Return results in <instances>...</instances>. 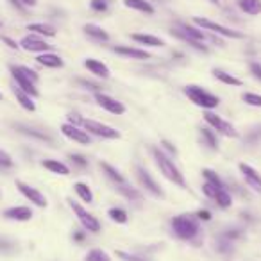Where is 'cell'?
I'll list each match as a JSON object with an SVG mask.
<instances>
[{
    "label": "cell",
    "mask_w": 261,
    "mask_h": 261,
    "mask_svg": "<svg viewBox=\"0 0 261 261\" xmlns=\"http://www.w3.org/2000/svg\"><path fill=\"white\" fill-rule=\"evenodd\" d=\"M195 215H177L170 220L172 231L179 240L185 242H195V238L200 234V224Z\"/></svg>",
    "instance_id": "6da1fadb"
},
{
    "label": "cell",
    "mask_w": 261,
    "mask_h": 261,
    "mask_svg": "<svg viewBox=\"0 0 261 261\" xmlns=\"http://www.w3.org/2000/svg\"><path fill=\"white\" fill-rule=\"evenodd\" d=\"M152 156H154V160H156V165H158V168H160L161 174H163L170 182H174L175 186H179V188L185 190L186 188L185 175H182L181 170L175 167L174 161H172L170 158H168L167 154H165L163 150L160 149V147H154V149H152Z\"/></svg>",
    "instance_id": "7a4b0ae2"
},
{
    "label": "cell",
    "mask_w": 261,
    "mask_h": 261,
    "mask_svg": "<svg viewBox=\"0 0 261 261\" xmlns=\"http://www.w3.org/2000/svg\"><path fill=\"white\" fill-rule=\"evenodd\" d=\"M185 95L193 102V104L206 109V111H211V109H215L218 104H220V98H218L217 95L210 93V91L197 86V84H188V86L185 88Z\"/></svg>",
    "instance_id": "3957f363"
},
{
    "label": "cell",
    "mask_w": 261,
    "mask_h": 261,
    "mask_svg": "<svg viewBox=\"0 0 261 261\" xmlns=\"http://www.w3.org/2000/svg\"><path fill=\"white\" fill-rule=\"evenodd\" d=\"M193 25L200 27L202 31H207L211 34H217V36H224V38H231V40H243V34L240 31H234L231 27H225L222 23H217L210 18H200V16H195L193 18Z\"/></svg>",
    "instance_id": "277c9868"
},
{
    "label": "cell",
    "mask_w": 261,
    "mask_h": 261,
    "mask_svg": "<svg viewBox=\"0 0 261 261\" xmlns=\"http://www.w3.org/2000/svg\"><path fill=\"white\" fill-rule=\"evenodd\" d=\"M68 202H70V207H72L73 215H75L77 220H79L81 225L84 227V231L93 232V234H98V232L102 231V225H100V222H98L97 217H93L90 211L84 210L79 202H73V200H68Z\"/></svg>",
    "instance_id": "5b68a950"
},
{
    "label": "cell",
    "mask_w": 261,
    "mask_h": 261,
    "mask_svg": "<svg viewBox=\"0 0 261 261\" xmlns=\"http://www.w3.org/2000/svg\"><path fill=\"white\" fill-rule=\"evenodd\" d=\"M83 129L86 130L88 135L98 136V138H104V140H118L120 138L118 130L113 129V127H109V125H106V123L97 122V120H86L84 118Z\"/></svg>",
    "instance_id": "8992f818"
},
{
    "label": "cell",
    "mask_w": 261,
    "mask_h": 261,
    "mask_svg": "<svg viewBox=\"0 0 261 261\" xmlns=\"http://www.w3.org/2000/svg\"><path fill=\"white\" fill-rule=\"evenodd\" d=\"M204 120H206V123L211 127L213 130H217V133H220V135L224 136H229V138H238V130L234 129V125H231L229 122H225L222 116L215 115V113L211 111H206L204 113Z\"/></svg>",
    "instance_id": "52a82bcc"
},
{
    "label": "cell",
    "mask_w": 261,
    "mask_h": 261,
    "mask_svg": "<svg viewBox=\"0 0 261 261\" xmlns=\"http://www.w3.org/2000/svg\"><path fill=\"white\" fill-rule=\"evenodd\" d=\"M136 177H138L140 185H142V188H145L147 192L150 193V195H154L156 199H165V192L163 188H161L160 185L156 182V179L152 177V175L149 174V170L147 168H143L142 165H136Z\"/></svg>",
    "instance_id": "ba28073f"
},
{
    "label": "cell",
    "mask_w": 261,
    "mask_h": 261,
    "mask_svg": "<svg viewBox=\"0 0 261 261\" xmlns=\"http://www.w3.org/2000/svg\"><path fill=\"white\" fill-rule=\"evenodd\" d=\"M16 188H18V192L22 193L29 202H33L34 206H38V207H47L48 206L47 197H45L38 188H34V186L27 185V182H23V181H16Z\"/></svg>",
    "instance_id": "9c48e42d"
},
{
    "label": "cell",
    "mask_w": 261,
    "mask_h": 261,
    "mask_svg": "<svg viewBox=\"0 0 261 261\" xmlns=\"http://www.w3.org/2000/svg\"><path fill=\"white\" fill-rule=\"evenodd\" d=\"M9 72H11V77L15 79L16 86H18L20 90H23L25 93H29L33 98H36L38 95H40V91L36 90V84H34L33 81H31L29 77H27L25 73L20 70V66L11 65V66H9Z\"/></svg>",
    "instance_id": "30bf717a"
},
{
    "label": "cell",
    "mask_w": 261,
    "mask_h": 261,
    "mask_svg": "<svg viewBox=\"0 0 261 261\" xmlns=\"http://www.w3.org/2000/svg\"><path fill=\"white\" fill-rule=\"evenodd\" d=\"M95 102H97L98 106H100L102 109H106L108 113H111V115H123V113L127 111L125 106L122 104L120 100H116V98L109 97V95L102 93V91H98V93H95Z\"/></svg>",
    "instance_id": "8fae6325"
},
{
    "label": "cell",
    "mask_w": 261,
    "mask_h": 261,
    "mask_svg": "<svg viewBox=\"0 0 261 261\" xmlns=\"http://www.w3.org/2000/svg\"><path fill=\"white\" fill-rule=\"evenodd\" d=\"M20 48H23L25 52H38V54H43V52H50L52 45H48L45 40L38 38L36 34H27L20 40Z\"/></svg>",
    "instance_id": "7c38bea8"
},
{
    "label": "cell",
    "mask_w": 261,
    "mask_h": 261,
    "mask_svg": "<svg viewBox=\"0 0 261 261\" xmlns=\"http://www.w3.org/2000/svg\"><path fill=\"white\" fill-rule=\"evenodd\" d=\"M61 133L65 138L72 140V142H75V143H81V145H90L91 143V138L86 130L77 125H72V123H68V122L61 125Z\"/></svg>",
    "instance_id": "4fadbf2b"
},
{
    "label": "cell",
    "mask_w": 261,
    "mask_h": 261,
    "mask_svg": "<svg viewBox=\"0 0 261 261\" xmlns=\"http://www.w3.org/2000/svg\"><path fill=\"white\" fill-rule=\"evenodd\" d=\"M238 170H240V174L243 175V179H245L247 186H249V188H252L254 192L261 195V175H259V172L254 170V168L250 167V165H247V163H240Z\"/></svg>",
    "instance_id": "5bb4252c"
},
{
    "label": "cell",
    "mask_w": 261,
    "mask_h": 261,
    "mask_svg": "<svg viewBox=\"0 0 261 261\" xmlns=\"http://www.w3.org/2000/svg\"><path fill=\"white\" fill-rule=\"evenodd\" d=\"M13 127H15V130H18L20 135H25V136H29V138L38 140V142L54 143V140H52V136H50V135H47L45 130L36 129V127L25 125V123H13Z\"/></svg>",
    "instance_id": "9a60e30c"
},
{
    "label": "cell",
    "mask_w": 261,
    "mask_h": 261,
    "mask_svg": "<svg viewBox=\"0 0 261 261\" xmlns=\"http://www.w3.org/2000/svg\"><path fill=\"white\" fill-rule=\"evenodd\" d=\"M113 52L122 58H129V59H138V61H147L152 56L149 54L147 50H142V48H135V47H127V45H116L113 47Z\"/></svg>",
    "instance_id": "2e32d148"
},
{
    "label": "cell",
    "mask_w": 261,
    "mask_h": 261,
    "mask_svg": "<svg viewBox=\"0 0 261 261\" xmlns=\"http://www.w3.org/2000/svg\"><path fill=\"white\" fill-rule=\"evenodd\" d=\"M83 65H84V68H86L90 73H93L95 77H100V79H109V75H111L108 65H106V63H102V61H98V59H95V58H86Z\"/></svg>",
    "instance_id": "e0dca14e"
},
{
    "label": "cell",
    "mask_w": 261,
    "mask_h": 261,
    "mask_svg": "<svg viewBox=\"0 0 261 261\" xmlns=\"http://www.w3.org/2000/svg\"><path fill=\"white\" fill-rule=\"evenodd\" d=\"M34 215H33V210L27 206H13V207H8L4 211V218L8 220H16V222H27L31 220Z\"/></svg>",
    "instance_id": "ac0fdd59"
},
{
    "label": "cell",
    "mask_w": 261,
    "mask_h": 261,
    "mask_svg": "<svg viewBox=\"0 0 261 261\" xmlns=\"http://www.w3.org/2000/svg\"><path fill=\"white\" fill-rule=\"evenodd\" d=\"M84 34H86L90 40L97 41V43H106V41H109V34L108 31H104L100 25H95V23H86V25L83 27Z\"/></svg>",
    "instance_id": "d6986e66"
},
{
    "label": "cell",
    "mask_w": 261,
    "mask_h": 261,
    "mask_svg": "<svg viewBox=\"0 0 261 261\" xmlns=\"http://www.w3.org/2000/svg\"><path fill=\"white\" fill-rule=\"evenodd\" d=\"M36 61L45 68H63L65 61L61 59V56L54 54V52H43L36 58Z\"/></svg>",
    "instance_id": "ffe728a7"
},
{
    "label": "cell",
    "mask_w": 261,
    "mask_h": 261,
    "mask_svg": "<svg viewBox=\"0 0 261 261\" xmlns=\"http://www.w3.org/2000/svg\"><path fill=\"white\" fill-rule=\"evenodd\" d=\"M13 95H15L16 102H18L20 106H22L25 111H31L34 113L36 111V104H34V98L31 97L29 93H25L23 90H20L18 86H13Z\"/></svg>",
    "instance_id": "44dd1931"
},
{
    "label": "cell",
    "mask_w": 261,
    "mask_h": 261,
    "mask_svg": "<svg viewBox=\"0 0 261 261\" xmlns=\"http://www.w3.org/2000/svg\"><path fill=\"white\" fill-rule=\"evenodd\" d=\"M123 6L129 9H135V11L143 13V15H149V16H152L154 13H156V9H154V6L150 4L149 0H123Z\"/></svg>",
    "instance_id": "7402d4cb"
},
{
    "label": "cell",
    "mask_w": 261,
    "mask_h": 261,
    "mask_svg": "<svg viewBox=\"0 0 261 261\" xmlns=\"http://www.w3.org/2000/svg\"><path fill=\"white\" fill-rule=\"evenodd\" d=\"M130 40H135L136 43H140V45H145V47H154V48L165 47V40H161V38H158V36H152V34L136 33V34H130Z\"/></svg>",
    "instance_id": "603a6c76"
},
{
    "label": "cell",
    "mask_w": 261,
    "mask_h": 261,
    "mask_svg": "<svg viewBox=\"0 0 261 261\" xmlns=\"http://www.w3.org/2000/svg\"><path fill=\"white\" fill-rule=\"evenodd\" d=\"M116 190H118V193L122 197H125L127 200H130V202H142L143 195L140 190L133 188V186L129 185V182H122V185H116Z\"/></svg>",
    "instance_id": "cb8c5ba5"
},
{
    "label": "cell",
    "mask_w": 261,
    "mask_h": 261,
    "mask_svg": "<svg viewBox=\"0 0 261 261\" xmlns=\"http://www.w3.org/2000/svg\"><path fill=\"white\" fill-rule=\"evenodd\" d=\"M41 165H43L48 172H52V174H56V175H63V177L70 175V168L59 160H43Z\"/></svg>",
    "instance_id": "d4e9b609"
},
{
    "label": "cell",
    "mask_w": 261,
    "mask_h": 261,
    "mask_svg": "<svg viewBox=\"0 0 261 261\" xmlns=\"http://www.w3.org/2000/svg\"><path fill=\"white\" fill-rule=\"evenodd\" d=\"M170 33H172V36H175V38H179V40L186 41V43H188L190 47H193V48H195V50L204 52V54H206V52H207V47H206V45H204V43H200V41H197V40H193V38H190L188 34H186L182 29H172Z\"/></svg>",
    "instance_id": "484cf974"
},
{
    "label": "cell",
    "mask_w": 261,
    "mask_h": 261,
    "mask_svg": "<svg viewBox=\"0 0 261 261\" xmlns=\"http://www.w3.org/2000/svg\"><path fill=\"white\" fill-rule=\"evenodd\" d=\"M98 167L102 168V172H104V174L108 175V179H111L115 185H122V182H125V177L120 174L118 168H115L113 165H109L108 161H100V163H98Z\"/></svg>",
    "instance_id": "4316f807"
},
{
    "label": "cell",
    "mask_w": 261,
    "mask_h": 261,
    "mask_svg": "<svg viewBox=\"0 0 261 261\" xmlns=\"http://www.w3.org/2000/svg\"><path fill=\"white\" fill-rule=\"evenodd\" d=\"M238 8L245 15L257 16L261 15V0H238Z\"/></svg>",
    "instance_id": "83f0119b"
},
{
    "label": "cell",
    "mask_w": 261,
    "mask_h": 261,
    "mask_svg": "<svg viewBox=\"0 0 261 261\" xmlns=\"http://www.w3.org/2000/svg\"><path fill=\"white\" fill-rule=\"evenodd\" d=\"M27 31L38 34V36H45V38H54L56 36V29L48 23H29L27 25Z\"/></svg>",
    "instance_id": "f1b7e54d"
},
{
    "label": "cell",
    "mask_w": 261,
    "mask_h": 261,
    "mask_svg": "<svg viewBox=\"0 0 261 261\" xmlns=\"http://www.w3.org/2000/svg\"><path fill=\"white\" fill-rule=\"evenodd\" d=\"M200 140L202 143L211 150H218V140H217V135H215L213 129H207V127H202L200 129Z\"/></svg>",
    "instance_id": "f546056e"
},
{
    "label": "cell",
    "mask_w": 261,
    "mask_h": 261,
    "mask_svg": "<svg viewBox=\"0 0 261 261\" xmlns=\"http://www.w3.org/2000/svg\"><path fill=\"white\" fill-rule=\"evenodd\" d=\"M73 190H75V193L79 195V199L83 200V202H88V204L93 202V192H91V188L86 182H75Z\"/></svg>",
    "instance_id": "4dcf8cb0"
},
{
    "label": "cell",
    "mask_w": 261,
    "mask_h": 261,
    "mask_svg": "<svg viewBox=\"0 0 261 261\" xmlns=\"http://www.w3.org/2000/svg\"><path fill=\"white\" fill-rule=\"evenodd\" d=\"M215 247H217V250L220 254H224V256H231L232 252H234V242L232 240H227L225 236H218V240L215 242Z\"/></svg>",
    "instance_id": "1f68e13d"
},
{
    "label": "cell",
    "mask_w": 261,
    "mask_h": 261,
    "mask_svg": "<svg viewBox=\"0 0 261 261\" xmlns=\"http://www.w3.org/2000/svg\"><path fill=\"white\" fill-rule=\"evenodd\" d=\"M213 75H215V79H217V81H220V83H224V84H229V86H242V81H240L238 77L231 75V73L224 72V70L215 68Z\"/></svg>",
    "instance_id": "d6a6232c"
},
{
    "label": "cell",
    "mask_w": 261,
    "mask_h": 261,
    "mask_svg": "<svg viewBox=\"0 0 261 261\" xmlns=\"http://www.w3.org/2000/svg\"><path fill=\"white\" fill-rule=\"evenodd\" d=\"M215 202H217V206L222 207V210H229V207L232 206V195L225 188H222V190H218L217 195H215Z\"/></svg>",
    "instance_id": "836d02e7"
},
{
    "label": "cell",
    "mask_w": 261,
    "mask_h": 261,
    "mask_svg": "<svg viewBox=\"0 0 261 261\" xmlns=\"http://www.w3.org/2000/svg\"><path fill=\"white\" fill-rule=\"evenodd\" d=\"M202 177L206 179V182H210V185H213L217 190L225 188V186H224V181H222V179H220V175H218L215 170H211V168H202Z\"/></svg>",
    "instance_id": "e575fe53"
},
{
    "label": "cell",
    "mask_w": 261,
    "mask_h": 261,
    "mask_svg": "<svg viewBox=\"0 0 261 261\" xmlns=\"http://www.w3.org/2000/svg\"><path fill=\"white\" fill-rule=\"evenodd\" d=\"M108 217L111 218L113 222H116V224H125V222L129 220V215H127V211L122 210V207H111V210H108Z\"/></svg>",
    "instance_id": "d590c367"
},
{
    "label": "cell",
    "mask_w": 261,
    "mask_h": 261,
    "mask_svg": "<svg viewBox=\"0 0 261 261\" xmlns=\"http://www.w3.org/2000/svg\"><path fill=\"white\" fill-rule=\"evenodd\" d=\"M16 250V243L8 236H0V254H13Z\"/></svg>",
    "instance_id": "8d00e7d4"
},
{
    "label": "cell",
    "mask_w": 261,
    "mask_h": 261,
    "mask_svg": "<svg viewBox=\"0 0 261 261\" xmlns=\"http://www.w3.org/2000/svg\"><path fill=\"white\" fill-rule=\"evenodd\" d=\"M84 261H111V257L100 249H91L90 252L86 254V259Z\"/></svg>",
    "instance_id": "74e56055"
},
{
    "label": "cell",
    "mask_w": 261,
    "mask_h": 261,
    "mask_svg": "<svg viewBox=\"0 0 261 261\" xmlns=\"http://www.w3.org/2000/svg\"><path fill=\"white\" fill-rule=\"evenodd\" d=\"M245 142L249 143V145H257V143L261 142V125L259 127H254V129H250L249 133L245 135Z\"/></svg>",
    "instance_id": "f35d334b"
},
{
    "label": "cell",
    "mask_w": 261,
    "mask_h": 261,
    "mask_svg": "<svg viewBox=\"0 0 261 261\" xmlns=\"http://www.w3.org/2000/svg\"><path fill=\"white\" fill-rule=\"evenodd\" d=\"M15 167V160L9 152L0 149V170H6V168H13Z\"/></svg>",
    "instance_id": "ab89813d"
},
{
    "label": "cell",
    "mask_w": 261,
    "mask_h": 261,
    "mask_svg": "<svg viewBox=\"0 0 261 261\" xmlns=\"http://www.w3.org/2000/svg\"><path fill=\"white\" fill-rule=\"evenodd\" d=\"M242 100L245 102L247 106H252V108H261V95H257V93H243Z\"/></svg>",
    "instance_id": "60d3db41"
},
{
    "label": "cell",
    "mask_w": 261,
    "mask_h": 261,
    "mask_svg": "<svg viewBox=\"0 0 261 261\" xmlns=\"http://www.w3.org/2000/svg\"><path fill=\"white\" fill-rule=\"evenodd\" d=\"M77 83H79L83 88H86V90L95 91V93H98V91L102 90L100 84H98V83H93V81H88V79H77Z\"/></svg>",
    "instance_id": "b9f144b4"
},
{
    "label": "cell",
    "mask_w": 261,
    "mask_h": 261,
    "mask_svg": "<svg viewBox=\"0 0 261 261\" xmlns=\"http://www.w3.org/2000/svg\"><path fill=\"white\" fill-rule=\"evenodd\" d=\"M90 8L97 13H106L108 11V0H91Z\"/></svg>",
    "instance_id": "7bdbcfd3"
},
{
    "label": "cell",
    "mask_w": 261,
    "mask_h": 261,
    "mask_svg": "<svg viewBox=\"0 0 261 261\" xmlns=\"http://www.w3.org/2000/svg\"><path fill=\"white\" fill-rule=\"evenodd\" d=\"M222 236H225L227 240H232V242H234V240L242 238L243 231H242V229H238V227H232V229H227V231L222 232Z\"/></svg>",
    "instance_id": "ee69618b"
},
{
    "label": "cell",
    "mask_w": 261,
    "mask_h": 261,
    "mask_svg": "<svg viewBox=\"0 0 261 261\" xmlns=\"http://www.w3.org/2000/svg\"><path fill=\"white\" fill-rule=\"evenodd\" d=\"M70 160L73 161V165H77L79 168H86L88 167V160L81 154H70Z\"/></svg>",
    "instance_id": "f6af8a7d"
},
{
    "label": "cell",
    "mask_w": 261,
    "mask_h": 261,
    "mask_svg": "<svg viewBox=\"0 0 261 261\" xmlns=\"http://www.w3.org/2000/svg\"><path fill=\"white\" fill-rule=\"evenodd\" d=\"M20 70H22V72H23V73H25V75H27V77H29V79H31V81H33V83H34V84H36V83H38V79H40V75H38V73H36V72H34V70H33V68H29V66H23V65H20Z\"/></svg>",
    "instance_id": "bcb514c9"
},
{
    "label": "cell",
    "mask_w": 261,
    "mask_h": 261,
    "mask_svg": "<svg viewBox=\"0 0 261 261\" xmlns=\"http://www.w3.org/2000/svg\"><path fill=\"white\" fill-rule=\"evenodd\" d=\"M217 192H218V190L215 188L213 185H210V182H204V185H202V193H204L206 197H210V199H215Z\"/></svg>",
    "instance_id": "7dc6e473"
},
{
    "label": "cell",
    "mask_w": 261,
    "mask_h": 261,
    "mask_svg": "<svg viewBox=\"0 0 261 261\" xmlns=\"http://www.w3.org/2000/svg\"><path fill=\"white\" fill-rule=\"evenodd\" d=\"M66 118H68V123H72V125H83V122H84V118L83 116L79 115V113H68V116H66Z\"/></svg>",
    "instance_id": "c3c4849f"
},
{
    "label": "cell",
    "mask_w": 261,
    "mask_h": 261,
    "mask_svg": "<svg viewBox=\"0 0 261 261\" xmlns=\"http://www.w3.org/2000/svg\"><path fill=\"white\" fill-rule=\"evenodd\" d=\"M116 256L122 257L123 261H147V259H143V257H140V256H135V254L123 252V250H118V252H116Z\"/></svg>",
    "instance_id": "681fc988"
},
{
    "label": "cell",
    "mask_w": 261,
    "mask_h": 261,
    "mask_svg": "<svg viewBox=\"0 0 261 261\" xmlns=\"http://www.w3.org/2000/svg\"><path fill=\"white\" fill-rule=\"evenodd\" d=\"M0 40H2V43L8 45V47L11 48V50H18V48H20V43H18V41L13 40V38H9V36H2V34H0Z\"/></svg>",
    "instance_id": "f907efd6"
},
{
    "label": "cell",
    "mask_w": 261,
    "mask_h": 261,
    "mask_svg": "<svg viewBox=\"0 0 261 261\" xmlns=\"http://www.w3.org/2000/svg\"><path fill=\"white\" fill-rule=\"evenodd\" d=\"M249 68H250V73H252L257 81H261V65H259V63H256V61L250 63Z\"/></svg>",
    "instance_id": "816d5d0a"
},
{
    "label": "cell",
    "mask_w": 261,
    "mask_h": 261,
    "mask_svg": "<svg viewBox=\"0 0 261 261\" xmlns=\"http://www.w3.org/2000/svg\"><path fill=\"white\" fill-rule=\"evenodd\" d=\"M9 4H11L13 8H15L18 13H25V11H27V8H25V6H23L22 0H9Z\"/></svg>",
    "instance_id": "f5cc1de1"
},
{
    "label": "cell",
    "mask_w": 261,
    "mask_h": 261,
    "mask_svg": "<svg viewBox=\"0 0 261 261\" xmlns=\"http://www.w3.org/2000/svg\"><path fill=\"white\" fill-rule=\"evenodd\" d=\"M195 217L199 218V220H204V222H210L211 220V213L207 210H199L195 213Z\"/></svg>",
    "instance_id": "db71d44e"
},
{
    "label": "cell",
    "mask_w": 261,
    "mask_h": 261,
    "mask_svg": "<svg viewBox=\"0 0 261 261\" xmlns=\"http://www.w3.org/2000/svg\"><path fill=\"white\" fill-rule=\"evenodd\" d=\"M161 145H163V149H165V150H168V152H170V154H174V156H177V149H175V147L172 145V143L168 142V140H163V142H161Z\"/></svg>",
    "instance_id": "11a10c76"
},
{
    "label": "cell",
    "mask_w": 261,
    "mask_h": 261,
    "mask_svg": "<svg viewBox=\"0 0 261 261\" xmlns=\"http://www.w3.org/2000/svg\"><path fill=\"white\" fill-rule=\"evenodd\" d=\"M84 238H86V232L84 231H75L73 232V242H84Z\"/></svg>",
    "instance_id": "9f6ffc18"
},
{
    "label": "cell",
    "mask_w": 261,
    "mask_h": 261,
    "mask_svg": "<svg viewBox=\"0 0 261 261\" xmlns=\"http://www.w3.org/2000/svg\"><path fill=\"white\" fill-rule=\"evenodd\" d=\"M22 2L25 8H34V6L38 4V0H22Z\"/></svg>",
    "instance_id": "6f0895ef"
},
{
    "label": "cell",
    "mask_w": 261,
    "mask_h": 261,
    "mask_svg": "<svg viewBox=\"0 0 261 261\" xmlns=\"http://www.w3.org/2000/svg\"><path fill=\"white\" fill-rule=\"evenodd\" d=\"M210 2H211V4H217V6L220 4V0H210Z\"/></svg>",
    "instance_id": "680465c9"
},
{
    "label": "cell",
    "mask_w": 261,
    "mask_h": 261,
    "mask_svg": "<svg viewBox=\"0 0 261 261\" xmlns=\"http://www.w3.org/2000/svg\"><path fill=\"white\" fill-rule=\"evenodd\" d=\"M2 98H4V95H2V91H0V100H2Z\"/></svg>",
    "instance_id": "91938a15"
},
{
    "label": "cell",
    "mask_w": 261,
    "mask_h": 261,
    "mask_svg": "<svg viewBox=\"0 0 261 261\" xmlns=\"http://www.w3.org/2000/svg\"><path fill=\"white\" fill-rule=\"evenodd\" d=\"M0 199H2V192H0Z\"/></svg>",
    "instance_id": "94428289"
},
{
    "label": "cell",
    "mask_w": 261,
    "mask_h": 261,
    "mask_svg": "<svg viewBox=\"0 0 261 261\" xmlns=\"http://www.w3.org/2000/svg\"><path fill=\"white\" fill-rule=\"evenodd\" d=\"M0 27H2V22H0Z\"/></svg>",
    "instance_id": "6125c7cd"
}]
</instances>
